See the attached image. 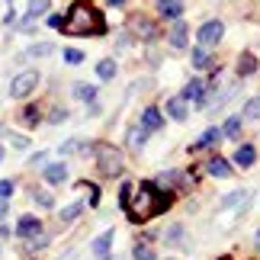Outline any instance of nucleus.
I'll list each match as a JSON object with an SVG mask.
<instances>
[{"label":"nucleus","mask_w":260,"mask_h":260,"mask_svg":"<svg viewBox=\"0 0 260 260\" xmlns=\"http://www.w3.org/2000/svg\"><path fill=\"white\" fill-rule=\"evenodd\" d=\"M180 238H183V225H171V228L164 232V241H167V244H177Z\"/></svg>","instance_id":"473e14b6"},{"label":"nucleus","mask_w":260,"mask_h":260,"mask_svg":"<svg viewBox=\"0 0 260 260\" xmlns=\"http://www.w3.org/2000/svg\"><path fill=\"white\" fill-rule=\"evenodd\" d=\"M42 177L48 180V183H64V180H68V164H64V161L45 164V167H42Z\"/></svg>","instance_id":"ddd939ff"},{"label":"nucleus","mask_w":260,"mask_h":260,"mask_svg":"<svg viewBox=\"0 0 260 260\" xmlns=\"http://www.w3.org/2000/svg\"><path fill=\"white\" fill-rule=\"evenodd\" d=\"M48 26H55V29H61V26H64V19H61V16H58V13H52V16H48Z\"/></svg>","instance_id":"58836bf2"},{"label":"nucleus","mask_w":260,"mask_h":260,"mask_svg":"<svg viewBox=\"0 0 260 260\" xmlns=\"http://www.w3.org/2000/svg\"><path fill=\"white\" fill-rule=\"evenodd\" d=\"M93 154H96V167H100L103 177H119L125 171V167H122V154H119L113 145L100 142V145H93Z\"/></svg>","instance_id":"7ed1b4c3"},{"label":"nucleus","mask_w":260,"mask_h":260,"mask_svg":"<svg viewBox=\"0 0 260 260\" xmlns=\"http://www.w3.org/2000/svg\"><path fill=\"white\" fill-rule=\"evenodd\" d=\"M7 4H13V0H7Z\"/></svg>","instance_id":"37998d69"},{"label":"nucleus","mask_w":260,"mask_h":260,"mask_svg":"<svg viewBox=\"0 0 260 260\" xmlns=\"http://www.w3.org/2000/svg\"><path fill=\"white\" fill-rule=\"evenodd\" d=\"M254 71H257V58H254L251 52H244L241 58H238V74L247 77V74H254Z\"/></svg>","instance_id":"5701e85b"},{"label":"nucleus","mask_w":260,"mask_h":260,"mask_svg":"<svg viewBox=\"0 0 260 260\" xmlns=\"http://www.w3.org/2000/svg\"><path fill=\"white\" fill-rule=\"evenodd\" d=\"M164 113L177 119V122H183V119L189 116V109H186V100L183 96H167V106H164Z\"/></svg>","instance_id":"f8f14e48"},{"label":"nucleus","mask_w":260,"mask_h":260,"mask_svg":"<svg viewBox=\"0 0 260 260\" xmlns=\"http://www.w3.org/2000/svg\"><path fill=\"white\" fill-rule=\"evenodd\" d=\"M10 142H13V148H29V138H26V135H19V132L10 135Z\"/></svg>","instance_id":"4c0bfd02"},{"label":"nucleus","mask_w":260,"mask_h":260,"mask_svg":"<svg viewBox=\"0 0 260 260\" xmlns=\"http://www.w3.org/2000/svg\"><path fill=\"white\" fill-rule=\"evenodd\" d=\"M61 58H64L68 64H81V61H84V52H81V48H64Z\"/></svg>","instance_id":"2f4dec72"},{"label":"nucleus","mask_w":260,"mask_h":260,"mask_svg":"<svg viewBox=\"0 0 260 260\" xmlns=\"http://www.w3.org/2000/svg\"><path fill=\"white\" fill-rule=\"evenodd\" d=\"M36 203L42 206V209H52V206H55V199H52V193H36Z\"/></svg>","instance_id":"c9c22d12"},{"label":"nucleus","mask_w":260,"mask_h":260,"mask_svg":"<svg viewBox=\"0 0 260 260\" xmlns=\"http://www.w3.org/2000/svg\"><path fill=\"white\" fill-rule=\"evenodd\" d=\"M52 52H55V45H52V42H36L26 55H29V58H45V55H52Z\"/></svg>","instance_id":"cd10ccee"},{"label":"nucleus","mask_w":260,"mask_h":260,"mask_svg":"<svg viewBox=\"0 0 260 260\" xmlns=\"http://www.w3.org/2000/svg\"><path fill=\"white\" fill-rule=\"evenodd\" d=\"M132 260H157V254H154V247H151V244H135Z\"/></svg>","instance_id":"a878e982"},{"label":"nucleus","mask_w":260,"mask_h":260,"mask_svg":"<svg viewBox=\"0 0 260 260\" xmlns=\"http://www.w3.org/2000/svg\"><path fill=\"white\" fill-rule=\"evenodd\" d=\"M39 164H45V151H39V154H32V167H39Z\"/></svg>","instance_id":"ea45409f"},{"label":"nucleus","mask_w":260,"mask_h":260,"mask_svg":"<svg viewBox=\"0 0 260 260\" xmlns=\"http://www.w3.org/2000/svg\"><path fill=\"white\" fill-rule=\"evenodd\" d=\"M244 119H260V96H254V100H247L244 103V113H241Z\"/></svg>","instance_id":"c756f323"},{"label":"nucleus","mask_w":260,"mask_h":260,"mask_svg":"<svg viewBox=\"0 0 260 260\" xmlns=\"http://www.w3.org/2000/svg\"><path fill=\"white\" fill-rule=\"evenodd\" d=\"M138 125H142L145 132H157V128H164V113L157 106H148L142 113V119H138Z\"/></svg>","instance_id":"1a4fd4ad"},{"label":"nucleus","mask_w":260,"mask_h":260,"mask_svg":"<svg viewBox=\"0 0 260 260\" xmlns=\"http://www.w3.org/2000/svg\"><path fill=\"white\" fill-rule=\"evenodd\" d=\"M64 36H103L106 32V19L96 7L90 4H74L64 16V26H61Z\"/></svg>","instance_id":"f03ea898"},{"label":"nucleus","mask_w":260,"mask_h":260,"mask_svg":"<svg viewBox=\"0 0 260 260\" xmlns=\"http://www.w3.org/2000/svg\"><path fill=\"white\" fill-rule=\"evenodd\" d=\"M128 29L138 36V39H145V42H151V39H157V29L151 19H145V16H132L128 19Z\"/></svg>","instance_id":"0eeeda50"},{"label":"nucleus","mask_w":260,"mask_h":260,"mask_svg":"<svg viewBox=\"0 0 260 260\" xmlns=\"http://www.w3.org/2000/svg\"><path fill=\"white\" fill-rule=\"evenodd\" d=\"M48 10H52V0H29L26 13H29V19H39L42 13H48Z\"/></svg>","instance_id":"b1692460"},{"label":"nucleus","mask_w":260,"mask_h":260,"mask_svg":"<svg viewBox=\"0 0 260 260\" xmlns=\"http://www.w3.org/2000/svg\"><path fill=\"white\" fill-rule=\"evenodd\" d=\"M238 132H241V116H232V119L222 125V135H225V138H238Z\"/></svg>","instance_id":"bb28decb"},{"label":"nucleus","mask_w":260,"mask_h":260,"mask_svg":"<svg viewBox=\"0 0 260 260\" xmlns=\"http://www.w3.org/2000/svg\"><path fill=\"white\" fill-rule=\"evenodd\" d=\"M125 142H128V148H132V151H142L145 142H148V132H145L142 125H132V128H128V135H125Z\"/></svg>","instance_id":"dca6fc26"},{"label":"nucleus","mask_w":260,"mask_h":260,"mask_svg":"<svg viewBox=\"0 0 260 260\" xmlns=\"http://www.w3.org/2000/svg\"><path fill=\"white\" fill-rule=\"evenodd\" d=\"M4 154H7V151H4V145H0V161H4Z\"/></svg>","instance_id":"a19ab883"},{"label":"nucleus","mask_w":260,"mask_h":260,"mask_svg":"<svg viewBox=\"0 0 260 260\" xmlns=\"http://www.w3.org/2000/svg\"><path fill=\"white\" fill-rule=\"evenodd\" d=\"M222 36H225V23H222V19H209V23H203V26H199V32H196V39H199V45H203V48L218 45V42H222Z\"/></svg>","instance_id":"39448f33"},{"label":"nucleus","mask_w":260,"mask_h":260,"mask_svg":"<svg viewBox=\"0 0 260 260\" xmlns=\"http://www.w3.org/2000/svg\"><path fill=\"white\" fill-rule=\"evenodd\" d=\"M222 128H206V132H203V138H199V142H196V148H212V145H218V142H222Z\"/></svg>","instance_id":"4be33fe9"},{"label":"nucleus","mask_w":260,"mask_h":260,"mask_svg":"<svg viewBox=\"0 0 260 260\" xmlns=\"http://www.w3.org/2000/svg\"><path fill=\"white\" fill-rule=\"evenodd\" d=\"M84 212V203H71V206H64L61 209V222H74L77 215Z\"/></svg>","instance_id":"c85d7f7f"},{"label":"nucleus","mask_w":260,"mask_h":260,"mask_svg":"<svg viewBox=\"0 0 260 260\" xmlns=\"http://www.w3.org/2000/svg\"><path fill=\"white\" fill-rule=\"evenodd\" d=\"M167 206H171V196L167 193H161L154 183H138L132 199H128V206H125V212L132 222H148V218L161 215Z\"/></svg>","instance_id":"f257e3e1"},{"label":"nucleus","mask_w":260,"mask_h":260,"mask_svg":"<svg viewBox=\"0 0 260 260\" xmlns=\"http://www.w3.org/2000/svg\"><path fill=\"white\" fill-rule=\"evenodd\" d=\"M74 96L81 100V103L93 106V103H96V87H93V84H84V81H81V84H74Z\"/></svg>","instance_id":"a211bd4d"},{"label":"nucleus","mask_w":260,"mask_h":260,"mask_svg":"<svg viewBox=\"0 0 260 260\" xmlns=\"http://www.w3.org/2000/svg\"><path fill=\"white\" fill-rule=\"evenodd\" d=\"M113 238H116V232H103V235H96L93 241H90V254H93L96 260H106V257H109V247H113Z\"/></svg>","instance_id":"6e6552de"},{"label":"nucleus","mask_w":260,"mask_h":260,"mask_svg":"<svg viewBox=\"0 0 260 260\" xmlns=\"http://www.w3.org/2000/svg\"><path fill=\"white\" fill-rule=\"evenodd\" d=\"M96 74H100V81H113L116 77V61L113 58H103V61L96 64Z\"/></svg>","instance_id":"393cba45"},{"label":"nucleus","mask_w":260,"mask_h":260,"mask_svg":"<svg viewBox=\"0 0 260 260\" xmlns=\"http://www.w3.org/2000/svg\"><path fill=\"white\" fill-rule=\"evenodd\" d=\"M64 119H68V109H61V106H58V109H52V116H48V122H64Z\"/></svg>","instance_id":"e433bc0d"},{"label":"nucleus","mask_w":260,"mask_h":260,"mask_svg":"<svg viewBox=\"0 0 260 260\" xmlns=\"http://www.w3.org/2000/svg\"><path fill=\"white\" fill-rule=\"evenodd\" d=\"M164 19H171V23H180V16H183V0H161L157 4Z\"/></svg>","instance_id":"4468645a"},{"label":"nucleus","mask_w":260,"mask_h":260,"mask_svg":"<svg viewBox=\"0 0 260 260\" xmlns=\"http://www.w3.org/2000/svg\"><path fill=\"white\" fill-rule=\"evenodd\" d=\"M189 61H193V68H196V71H206V68H212V58H209V48H203V45H196V48H193V55H189Z\"/></svg>","instance_id":"6ab92c4d"},{"label":"nucleus","mask_w":260,"mask_h":260,"mask_svg":"<svg viewBox=\"0 0 260 260\" xmlns=\"http://www.w3.org/2000/svg\"><path fill=\"white\" fill-rule=\"evenodd\" d=\"M254 161H257V151H254V145H241V148L235 151V164H238V167H251Z\"/></svg>","instance_id":"412c9836"},{"label":"nucleus","mask_w":260,"mask_h":260,"mask_svg":"<svg viewBox=\"0 0 260 260\" xmlns=\"http://www.w3.org/2000/svg\"><path fill=\"white\" fill-rule=\"evenodd\" d=\"M58 151H61V154H74V151H84V145H81V138H68V142L58 145Z\"/></svg>","instance_id":"7c9ffc66"},{"label":"nucleus","mask_w":260,"mask_h":260,"mask_svg":"<svg viewBox=\"0 0 260 260\" xmlns=\"http://www.w3.org/2000/svg\"><path fill=\"white\" fill-rule=\"evenodd\" d=\"M186 36H189V26L180 19V23L171 26V32H167V42H171V48H177V52H183L186 48Z\"/></svg>","instance_id":"9b49d317"},{"label":"nucleus","mask_w":260,"mask_h":260,"mask_svg":"<svg viewBox=\"0 0 260 260\" xmlns=\"http://www.w3.org/2000/svg\"><path fill=\"white\" fill-rule=\"evenodd\" d=\"M109 4H122V0H109Z\"/></svg>","instance_id":"79ce46f5"},{"label":"nucleus","mask_w":260,"mask_h":260,"mask_svg":"<svg viewBox=\"0 0 260 260\" xmlns=\"http://www.w3.org/2000/svg\"><path fill=\"white\" fill-rule=\"evenodd\" d=\"M16 235L19 238H39V235H42V222H39L36 215H23L16 222Z\"/></svg>","instance_id":"9d476101"},{"label":"nucleus","mask_w":260,"mask_h":260,"mask_svg":"<svg viewBox=\"0 0 260 260\" xmlns=\"http://www.w3.org/2000/svg\"><path fill=\"white\" fill-rule=\"evenodd\" d=\"M206 171H209V177H218V180H225V177H232V164H228L225 157H212V161L206 164Z\"/></svg>","instance_id":"2eb2a0df"},{"label":"nucleus","mask_w":260,"mask_h":260,"mask_svg":"<svg viewBox=\"0 0 260 260\" xmlns=\"http://www.w3.org/2000/svg\"><path fill=\"white\" fill-rule=\"evenodd\" d=\"M13 189H16V183H13V180H0V203L13 196Z\"/></svg>","instance_id":"f704fd0d"},{"label":"nucleus","mask_w":260,"mask_h":260,"mask_svg":"<svg viewBox=\"0 0 260 260\" xmlns=\"http://www.w3.org/2000/svg\"><path fill=\"white\" fill-rule=\"evenodd\" d=\"M206 93H209V87H206V81H199V77H193V81H186V87H183V96L186 103H206Z\"/></svg>","instance_id":"423d86ee"},{"label":"nucleus","mask_w":260,"mask_h":260,"mask_svg":"<svg viewBox=\"0 0 260 260\" xmlns=\"http://www.w3.org/2000/svg\"><path fill=\"white\" fill-rule=\"evenodd\" d=\"M157 186H164V189H171V186H186V177L180 174V171H164L161 177H157Z\"/></svg>","instance_id":"aec40b11"},{"label":"nucleus","mask_w":260,"mask_h":260,"mask_svg":"<svg viewBox=\"0 0 260 260\" xmlns=\"http://www.w3.org/2000/svg\"><path fill=\"white\" fill-rule=\"evenodd\" d=\"M32 90H39V71H19L10 81V96L13 100H26Z\"/></svg>","instance_id":"20e7f679"},{"label":"nucleus","mask_w":260,"mask_h":260,"mask_svg":"<svg viewBox=\"0 0 260 260\" xmlns=\"http://www.w3.org/2000/svg\"><path fill=\"white\" fill-rule=\"evenodd\" d=\"M39 119H42V113H39L36 106H29L26 113H23V122H26V125H39Z\"/></svg>","instance_id":"72a5a7b5"},{"label":"nucleus","mask_w":260,"mask_h":260,"mask_svg":"<svg viewBox=\"0 0 260 260\" xmlns=\"http://www.w3.org/2000/svg\"><path fill=\"white\" fill-rule=\"evenodd\" d=\"M247 199H251V193L247 189H235V193H228L222 203H218V209H235V206H247Z\"/></svg>","instance_id":"f3484780"}]
</instances>
